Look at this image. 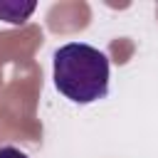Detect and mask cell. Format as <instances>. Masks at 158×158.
Listing matches in <instances>:
<instances>
[{
  "label": "cell",
  "instance_id": "3957f363",
  "mask_svg": "<svg viewBox=\"0 0 158 158\" xmlns=\"http://www.w3.org/2000/svg\"><path fill=\"white\" fill-rule=\"evenodd\" d=\"M0 158H30L25 151H20V148H15V146H2L0 148Z\"/></svg>",
  "mask_w": 158,
  "mask_h": 158
},
{
  "label": "cell",
  "instance_id": "6da1fadb",
  "mask_svg": "<svg viewBox=\"0 0 158 158\" xmlns=\"http://www.w3.org/2000/svg\"><path fill=\"white\" fill-rule=\"evenodd\" d=\"M54 86L74 104H94L109 94V57L86 44H62L52 57Z\"/></svg>",
  "mask_w": 158,
  "mask_h": 158
},
{
  "label": "cell",
  "instance_id": "7a4b0ae2",
  "mask_svg": "<svg viewBox=\"0 0 158 158\" xmlns=\"http://www.w3.org/2000/svg\"><path fill=\"white\" fill-rule=\"evenodd\" d=\"M37 2H20V0H0V20L10 25H22L32 12Z\"/></svg>",
  "mask_w": 158,
  "mask_h": 158
}]
</instances>
